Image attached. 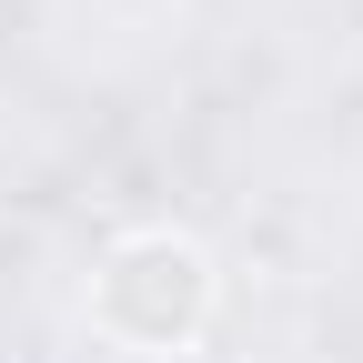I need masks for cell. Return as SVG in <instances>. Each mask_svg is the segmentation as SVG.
Here are the masks:
<instances>
[{
  "label": "cell",
  "mask_w": 363,
  "mask_h": 363,
  "mask_svg": "<svg viewBox=\"0 0 363 363\" xmlns=\"http://www.w3.org/2000/svg\"><path fill=\"white\" fill-rule=\"evenodd\" d=\"M212 303H222V272L192 233H121L101 262H91V333L131 363H172L212 333Z\"/></svg>",
  "instance_id": "cell-1"
}]
</instances>
